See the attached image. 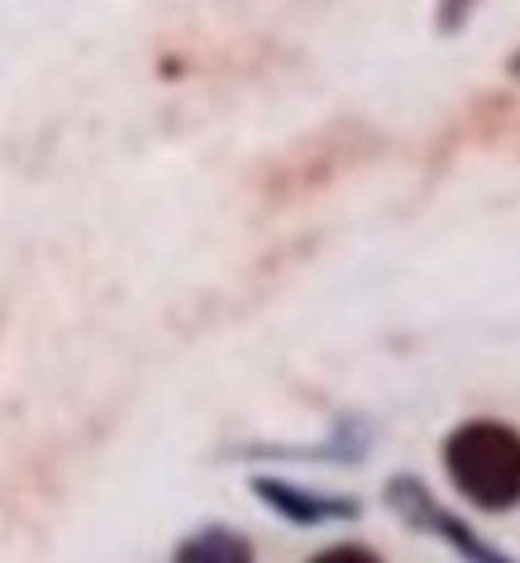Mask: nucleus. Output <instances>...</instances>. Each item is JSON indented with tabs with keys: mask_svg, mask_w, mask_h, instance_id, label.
Wrapping results in <instances>:
<instances>
[{
	"mask_svg": "<svg viewBox=\"0 0 520 563\" xmlns=\"http://www.w3.org/2000/svg\"><path fill=\"white\" fill-rule=\"evenodd\" d=\"M444 477L473 511L506 516L520 506V430L497 416L458 420L440 444Z\"/></svg>",
	"mask_w": 520,
	"mask_h": 563,
	"instance_id": "obj_1",
	"label": "nucleus"
},
{
	"mask_svg": "<svg viewBox=\"0 0 520 563\" xmlns=\"http://www.w3.org/2000/svg\"><path fill=\"white\" fill-rule=\"evenodd\" d=\"M383 501L391 506V516H397L401 526H411L420 534H430V540L449 544L463 563H520L516 554H506L501 544H491L483 530H473L458 511H449V506L434 497L416 473H391L387 487H383Z\"/></svg>",
	"mask_w": 520,
	"mask_h": 563,
	"instance_id": "obj_2",
	"label": "nucleus"
},
{
	"mask_svg": "<svg viewBox=\"0 0 520 563\" xmlns=\"http://www.w3.org/2000/svg\"><path fill=\"white\" fill-rule=\"evenodd\" d=\"M248 492L263 506H268L277 520H287V526H301V530L348 526V520L363 516V501L348 497V492H320V487L291 483V477H277V473H253L248 477Z\"/></svg>",
	"mask_w": 520,
	"mask_h": 563,
	"instance_id": "obj_3",
	"label": "nucleus"
},
{
	"mask_svg": "<svg viewBox=\"0 0 520 563\" xmlns=\"http://www.w3.org/2000/svg\"><path fill=\"white\" fill-rule=\"evenodd\" d=\"M373 449V430L363 420L344 416L334 420L330 440L320 444H306V449H283V444H258V449H244V454H268V459H311V463H363Z\"/></svg>",
	"mask_w": 520,
	"mask_h": 563,
	"instance_id": "obj_4",
	"label": "nucleus"
},
{
	"mask_svg": "<svg viewBox=\"0 0 520 563\" xmlns=\"http://www.w3.org/2000/svg\"><path fill=\"white\" fill-rule=\"evenodd\" d=\"M167 563H258L253 540L234 526H196L191 534H181L173 559Z\"/></svg>",
	"mask_w": 520,
	"mask_h": 563,
	"instance_id": "obj_5",
	"label": "nucleus"
},
{
	"mask_svg": "<svg viewBox=\"0 0 520 563\" xmlns=\"http://www.w3.org/2000/svg\"><path fill=\"white\" fill-rule=\"evenodd\" d=\"M306 563H387L377 549L368 544H354V540H340V544H325L320 554H311Z\"/></svg>",
	"mask_w": 520,
	"mask_h": 563,
	"instance_id": "obj_6",
	"label": "nucleus"
},
{
	"mask_svg": "<svg viewBox=\"0 0 520 563\" xmlns=\"http://www.w3.org/2000/svg\"><path fill=\"white\" fill-rule=\"evenodd\" d=\"M473 5H477V0H440V10H434V30H440V34H458L463 20L473 15Z\"/></svg>",
	"mask_w": 520,
	"mask_h": 563,
	"instance_id": "obj_7",
	"label": "nucleus"
},
{
	"mask_svg": "<svg viewBox=\"0 0 520 563\" xmlns=\"http://www.w3.org/2000/svg\"><path fill=\"white\" fill-rule=\"evenodd\" d=\"M506 73H511V77H520V53H511V63H506Z\"/></svg>",
	"mask_w": 520,
	"mask_h": 563,
	"instance_id": "obj_8",
	"label": "nucleus"
}]
</instances>
